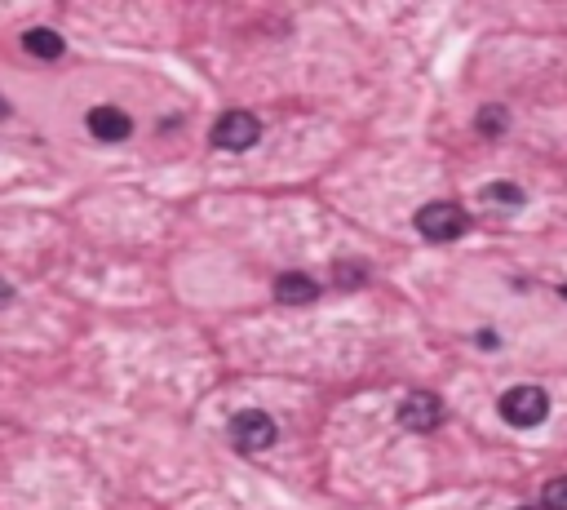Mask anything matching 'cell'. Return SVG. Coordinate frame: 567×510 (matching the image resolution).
<instances>
[{
	"instance_id": "8992f818",
	"label": "cell",
	"mask_w": 567,
	"mask_h": 510,
	"mask_svg": "<svg viewBox=\"0 0 567 510\" xmlns=\"http://www.w3.org/2000/svg\"><path fill=\"white\" fill-rule=\"evenodd\" d=\"M85 125H89V134H94L98 142H125L133 134V120L120 107H94Z\"/></svg>"
},
{
	"instance_id": "9a60e30c",
	"label": "cell",
	"mask_w": 567,
	"mask_h": 510,
	"mask_svg": "<svg viewBox=\"0 0 567 510\" xmlns=\"http://www.w3.org/2000/svg\"><path fill=\"white\" fill-rule=\"evenodd\" d=\"M559 293H563V298H567V284H563V289H559Z\"/></svg>"
},
{
	"instance_id": "5b68a950",
	"label": "cell",
	"mask_w": 567,
	"mask_h": 510,
	"mask_svg": "<svg viewBox=\"0 0 567 510\" xmlns=\"http://www.w3.org/2000/svg\"><path fill=\"white\" fill-rule=\"evenodd\" d=\"M439 422H443V400H439V395L408 391L404 400H399V426H404V431L426 435V431H435Z\"/></svg>"
},
{
	"instance_id": "30bf717a",
	"label": "cell",
	"mask_w": 567,
	"mask_h": 510,
	"mask_svg": "<svg viewBox=\"0 0 567 510\" xmlns=\"http://www.w3.org/2000/svg\"><path fill=\"white\" fill-rule=\"evenodd\" d=\"M474 129H479L483 138H501L505 129H510V116H505V107H483L479 120H474Z\"/></svg>"
},
{
	"instance_id": "ba28073f",
	"label": "cell",
	"mask_w": 567,
	"mask_h": 510,
	"mask_svg": "<svg viewBox=\"0 0 567 510\" xmlns=\"http://www.w3.org/2000/svg\"><path fill=\"white\" fill-rule=\"evenodd\" d=\"M23 45H27V54L32 58H63V36L58 32H49V27H32V32L23 36Z\"/></svg>"
},
{
	"instance_id": "6da1fadb",
	"label": "cell",
	"mask_w": 567,
	"mask_h": 510,
	"mask_svg": "<svg viewBox=\"0 0 567 510\" xmlns=\"http://www.w3.org/2000/svg\"><path fill=\"white\" fill-rule=\"evenodd\" d=\"M470 231V218L461 204L452 200H435L426 209H417V236L430 240V244H448V240H461Z\"/></svg>"
},
{
	"instance_id": "5bb4252c",
	"label": "cell",
	"mask_w": 567,
	"mask_h": 510,
	"mask_svg": "<svg viewBox=\"0 0 567 510\" xmlns=\"http://www.w3.org/2000/svg\"><path fill=\"white\" fill-rule=\"evenodd\" d=\"M5 116H9V102H5V98H0V120H5Z\"/></svg>"
},
{
	"instance_id": "7a4b0ae2",
	"label": "cell",
	"mask_w": 567,
	"mask_h": 510,
	"mask_svg": "<svg viewBox=\"0 0 567 510\" xmlns=\"http://www.w3.org/2000/svg\"><path fill=\"white\" fill-rule=\"evenodd\" d=\"M497 408H501L505 426H514V431H532V426H541L545 417H550V395H545L541 386H510Z\"/></svg>"
},
{
	"instance_id": "52a82bcc",
	"label": "cell",
	"mask_w": 567,
	"mask_h": 510,
	"mask_svg": "<svg viewBox=\"0 0 567 510\" xmlns=\"http://www.w3.org/2000/svg\"><path fill=\"white\" fill-rule=\"evenodd\" d=\"M319 298V284L311 280L306 271H288L275 280V302H284V306H306V302H315Z\"/></svg>"
},
{
	"instance_id": "9c48e42d",
	"label": "cell",
	"mask_w": 567,
	"mask_h": 510,
	"mask_svg": "<svg viewBox=\"0 0 567 510\" xmlns=\"http://www.w3.org/2000/svg\"><path fill=\"white\" fill-rule=\"evenodd\" d=\"M479 200L483 204H505V209H523V200H528V196H523L514 182H492V187L479 191Z\"/></svg>"
},
{
	"instance_id": "2e32d148",
	"label": "cell",
	"mask_w": 567,
	"mask_h": 510,
	"mask_svg": "<svg viewBox=\"0 0 567 510\" xmlns=\"http://www.w3.org/2000/svg\"><path fill=\"white\" fill-rule=\"evenodd\" d=\"M519 510H532V506H519Z\"/></svg>"
},
{
	"instance_id": "277c9868",
	"label": "cell",
	"mask_w": 567,
	"mask_h": 510,
	"mask_svg": "<svg viewBox=\"0 0 567 510\" xmlns=\"http://www.w3.org/2000/svg\"><path fill=\"white\" fill-rule=\"evenodd\" d=\"M257 138H262V120L253 111H226L213 125V147L218 151H249Z\"/></svg>"
},
{
	"instance_id": "7c38bea8",
	"label": "cell",
	"mask_w": 567,
	"mask_h": 510,
	"mask_svg": "<svg viewBox=\"0 0 567 510\" xmlns=\"http://www.w3.org/2000/svg\"><path fill=\"white\" fill-rule=\"evenodd\" d=\"M337 275H342V280H350V284H359V280H364V267H350V262H342V267H337Z\"/></svg>"
},
{
	"instance_id": "3957f363",
	"label": "cell",
	"mask_w": 567,
	"mask_h": 510,
	"mask_svg": "<svg viewBox=\"0 0 567 510\" xmlns=\"http://www.w3.org/2000/svg\"><path fill=\"white\" fill-rule=\"evenodd\" d=\"M275 440H280V426H275V417L262 413V408H244V413L231 417L235 453H266Z\"/></svg>"
},
{
	"instance_id": "4fadbf2b",
	"label": "cell",
	"mask_w": 567,
	"mask_h": 510,
	"mask_svg": "<svg viewBox=\"0 0 567 510\" xmlns=\"http://www.w3.org/2000/svg\"><path fill=\"white\" fill-rule=\"evenodd\" d=\"M9 302H14V284H9L5 275H0V306H9Z\"/></svg>"
},
{
	"instance_id": "8fae6325",
	"label": "cell",
	"mask_w": 567,
	"mask_h": 510,
	"mask_svg": "<svg viewBox=\"0 0 567 510\" xmlns=\"http://www.w3.org/2000/svg\"><path fill=\"white\" fill-rule=\"evenodd\" d=\"M541 506L545 510H567V475H554L550 484L541 488Z\"/></svg>"
}]
</instances>
